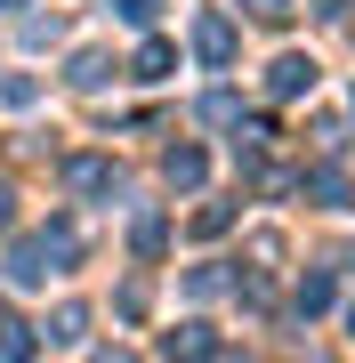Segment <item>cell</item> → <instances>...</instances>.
Listing matches in <instances>:
<instances>
[{"mask_svg":"<svg viewBox=\"0 0 355 363\" xmlns=\"http://www.w3.org/2000/svg\"><path fill=\"white\" fill-rule=\"evenodd\" d=\"M65 186H73V194H106V186H113V169L97 162V154H73V162H65Z\"/></svg>","mask_w":355,"mask_h":363,"instance_id":"6da1fadb","label":"cell"},{"mask_svg":"<svg viewBox=\"0 0 355 363\" xmlns=\"http://www.w3.org/2000/svg\"><path fill=\"white\" fill-rule=\"evenodd\" d=\"M194 49L210 57V65H226V57H235V25H226V16H202V25H194Z\"/></svg>","mask_w":355,"mask_h":363,"instance_id":"7a4b0ae2","label":"cell"},{"mask_svg":"<svg viewBox=\"0 0 355 363\" xmlns=\"http://www.w3.org/2000/svg\"><path fill=\"white\" fill-rule=\"evenodd\" d=\"M266 89H275V97H299V89H315V65H307V57H283V65L266 73Z\"/></svg>","mask_w":355,"mask_h":363,"instance_id":"3957f363","label":"cell"},{"mask_svg":"<svg viewBox=\"0 0 355 363\" xmlns=\"http://www.w3.org/2000/svg\"><path fill=\"white\" fill-rule=\"evenodd\" d=\"M331 298H339V283H331V274H307L299 283V315H323Z\"/></svg>","mask_w":355,"mask_h":363,"instance_id":"277c9868","label":"cell"},{"mask_svg":"<svg viewBox=\"0 0 355 363\" xmlns=\"http://www.w3.org/2000/svg\"><path fill=\"white\" fill-rule=\"evenodd\" d=\"M170 186H202V154H194V145L170 154Z\"/></svg>","mask_w":355,"mask_h":363,"instance_id":"5b68a950","label":"cell"},{"mask_svg":"<svg viewBox=\"0 0 355 363\" xmlns=\"http://www.w3.org/2000/svg\"><path fill=\"white\" fill-rule=\"evenodd\" d=\"M137 73H145V81L170 73V40H145V49H137Z\"/></svg>","mask_w":355,"mask_h":363,"instance_id":"8992f818","label":"cell"},{"mask_svg":"<svg viewBox=\"0 0 355 363\" xmlns=\"http://www.w3.org/2000/svg\"><path fill=\"white\" fill-rule=\"evenodd\" d=\"M81 323H89V315H81V307H65V315L49 323V339H57V347H73V339H81Z\"/></svg>","mask_w":355,"mask_h":363,"instance_id":"52a82bcc","label":"cell"},{"mask_svg":"<svg viewBox=\"0 0 355 363\" xmlns=\"http://www.w3.org/2000/svg\"><path fill=\"white\" fill-rule=\"evenodd\" d=\"M242 9L259 16V25H283V16H291V0H242Z\"/></svg>","mask_w":355,"mask_h":363,"instance_id":"ba28073f","label":"cell"},{"mask_svg":"<svg viewBox=\"0 0 355 363\" xmlns=\"http://www.w3.org/2000/svg\"><path fill=\"white\" fill-rule=\"evenodd\" d=\"M121 16H130V25H145V16H154V0H121Z\"/></svg>","mask_w":355,"mask_h":363,"instance_id":"9c48e42d","label":"cell"},{"mask_svg":"<svg viewBox=\"0 0 355 363\" xmlns=\"http://www.w3.org/2000/svg\"><path fill=\"white\" fill-rule=\"evenodd\" d=\"M339 9H347V0H323V16H339Z\"/></svg>","mask_w":355,"mask_h":363,"instance_id":"30bf717a","label":"cell"},{"mask_svg":"<svg viewBox=\"0 0 355 363\" xmlns=\"http://www.w3.org/2000/svg\"><path fill=\"white\" fill-rule=\"evenodd\" d=\"M0 226H9V194H0Z\"/></svg>","mask_w":355,"mask_h":363,"instance_id":"8fae6325","label":"cell"},{"mask_svg":"<svg viewBox=\"0 0 355 363\" xmlns=\"http://www.w3.org/2000/svg\"><path fill=\"white\" fill-rule=\"evenodd\" d=\"M0 9H16V0H0Z\"/></svg>","mask_w":355,"mask_h":363,"instance_id":"7c38bea8","label":"cell"},{"mask_svg":"<svg viewBox=\"0 0 355 363\" xmlns=\"http://www.w3.org/2000/svg\"><path fill=\"white\" fill-rule=\"evenodd\" d=\"M347 323H355V315H347Z\"/></svg>","mask_w":355,"mask_h":363,"instance_id":"4fadbf2b","label":"cell"}]
</instances>
